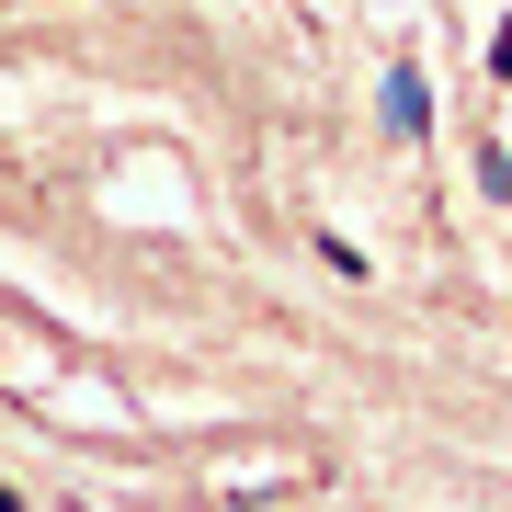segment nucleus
<instances>
[{
	"mask_svg": "<svg viewBox=\"0 0 512 512\" xmlns=\"http://www.w3.org/2000/svg\"><path fill=\"white\" fill-rule=\"evenodd\" d=\"M376 114H387V126H399V137H433V80H421L410 57H399V69L376 80Z\"/></svg>",
	"mask_w": 512,
	"mask_h": 512,
	"instance_id": "1",
	"label": "nucleus"
},
{
	"mask_svg": "<svg viewBox=\"0 0 512 512\" xmlns=\"http://www.w3.org/2000/svg\"><path fill=\"white\" fill-rule=\"evenodd\" d=\"M478 194H501V205H512V148H478Z\"/></svg>",
	"mask_w": 512,
	"mask_h": 512,
	"instance_id": "2",
	"label": "nucleus"
},
{
	"mask_svg": "<svg viewBox=\"0 0 512 512\" xmlns=\"http://www.w3.org/2000/svg\"><path fill=\"white\" fill-rule=\"evenodd\" d=\"M490 80H512V12L490 23Z\"/></svg>",
	"mask_w": 512,
	"mask_h": 512,
	"instance_id": "3",
	"label": "nucleus"
},
{
	"mask_svg": "<svg viewBox=\"0 0 512 512\" xmlns=\"http://www.w3.org/2000/svg\"><path fill=\"white\" fill-rule=\"evenodd\" d=\"M0 512H23V490H12V478H0Z\"/></svg>",
	"mask_w": 512,
	"mask_h": 512,
	"instance_id": "4",
	"label": "nucleus"
}]
</instances>
